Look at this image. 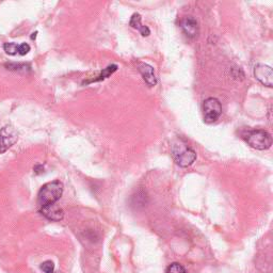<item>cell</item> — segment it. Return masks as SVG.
<instances>
[{
    "mask_svg": "<svg viewBox=\"0 0 273 273\" xmlns=\"http://www.w3.org/2000/svg\"><path fill=\"white\" fill-rule=\"evenodd\" d=\"M29 52H30V46H29V44H27V43H23V44H21V45H18V54H20L21 56L27 55Z\"/></svg>",
    "mask_w": 273,
    "mask_h": 273,
    "instance_id": "16",
    "label": "cell"
},
{
    "mask_svg": "<svg viewBox=\"0 0 273 273\" xmlns=\"http://www.w3.org/2000/svg\"><path fill=\"white\" fill-rule=\"evenodd\" d=\"M244 139L251 148L258 151L268 150L272 145L271 135L268 131L262 129H256L247 132V135L244 137Z\"/></svg>",
    "mask_w": 273,
    "mask_h": 273,
    "instance_id": "2",
    "label": "cell"
},
{
    "mask_svg": "<svg viewBox=\"0 0 273 273\" xmlns=\"http://www.w3.org/2000/svg\"><path fill=\"white\" fill-rule=\"evenodd\" d=\"M138 69L142 75L144 81L147 82L150 87H155L157 85V77L155 75L153 66H151L150 64H148V63L141 62L138 64Z\"/></svg>",
    "mask_w": 273,
    "mask_h": 273,
    "instance_id": "9",
    "label": "cell"
},
{
    "mask_svg": "<svg viewBox=\"0 0 273 273\" xmlns=\"http://www.w3.org/2000/svg\"><path fill=\"white\" fill-rule=\"evenodd\" d=\"M18 140V133L13 126L5 125L0 130V154L7 152Z\"/></svg>",
    "mask_w": 273,
    "mask_h": 273,
    "instance_id": "5",
    "label": "cell"
},
{
    "mask_svg": "<svg viewBox=\"0 0 273 273\" xmlns=\"http://www.w3.org/2000/svg\"><path fill=\"white\" fill-rule=\"evenodd\" d=\"M4 52L10 56H14L18 54V45L16 43H5L3 45Z\"/></svg>",
    "mask_w": 273,
    "mask_h": 273,
    "instance_id": "13",
    "label": "cell"
},
{
    "mask_svg": "<svg viewBox=\"0 0 273 273\" xmlns=\"http://www.w3.org/2000/svg\"><path fill=\"white\" fill-rule=\"evenodd\" d=\"M117 69H118V65L116 64H112V65H109V66H107L103 72H101L98 76H97V78H94L93 80L91 81H89V82H96V81H101V80H104L106 78L109 77V76H111L114 72H117ZM89 82H87V84H89Z\"/></svg>",
    "mask_w": 273,
    "mask_h": 273,
    "instance_id": "11",
    "label": "cell"
},
{
    "mask_svg": "<svg viewBox=\"0 0 273 273\" xmlns=\"http://www.w3.org/2000/svg\"><path fill=\"white\" fill-rule=\"evenodd\" d=\"M254 76L264 86L272 88L273 86V72L269 65L258 63L254 66Z\"/></svg>",
    "mask_w": 273,
    "mask_h": 273,
    "instance_id": "6",
    "label": "cell"
},
{
    "mask_svg": "<svg viewBox=\"0 0 273 273\" xmlns=\"http://www.w3.org/2000/svg\"><path fill=\"white\" fill-rule=\"evenodd\" d=\"M5 67H8V69H11V71H25L27 67H29V65L26 64H16V63H7L5 64Z\"/></svg>",
    "mask_w": 273,
    "mask_h": 273,
    "instance_id": "15",
    "label": "cell"
},
{
    "mask_svg": "<svg viewBox=\"0 0 273 273\" xmlns=\"http://www.w3.org/2000/svg\"><path fill=\"white\" fill-rule=\"evenodd\" d=\"M36 34H37V32H34V33H33V35H32V36H31V39H35V36H36Z\"/></svg>",
    "mask_w": 273,
    "mask_h": 273,
    "instance_id": "18",
    "label": "cell"
},
{
    "mask_svg": "<svg viewBox=\"0 0 273 273\" xmlns=\"http://www.w3.org/2000/svg\"><path fill=\"white\" fill-rule=\"evenodd\" d=\"M222 113V105L215 97H209L203 103V117L205 123L212 124L217 121Z\"/></svg>",
    "mask_w": 273,
    "mask_h": 273,
    "instance_id": "4",
    "label": "cell"
},
{
    "mask_svg": "<svg viewBox=\"0 0 273 273\" xmlns=\"http://www.w3.org/2000/svg\"><path fill=\"white\" fill-rule=\"evenodd\" d=\"M34 172H35L36 174H40V173L44 172V168H43V166H35V167H34Z\"/></svg>",
    "mask_w": 273,
    "mask_h": 273,
    "instance_id": "17",
    "label": "cell"
},
{
    "mask_svg": "<svg viewBox=\"0 0 273 273\" xmlns=\"http://www.w3.org/2000/svg\"><path fill=\"white\" fill-rule=\"evenodd\" d=\"M181 27L183 31V33L188 37H191V39H194V37H196L199 34L198 21L192 16H186L183 18L181 23Z\"/></svg>",
    "mask_w": 273,
    "mask_h": 273,
    "instance_id": "7",
    "label": "cell"
},
{
    "mask_svg": "<svg viewBox=\"0 0 273 273\" xmlns=\"http://www.w3.org/2000/svg\"><path fill=\"white\" fill-rule=\"evenodd\" d=\"M40 212L44 215V217L50 221H61L63 217H64V212H63V209L60 208L59 206H57L56 204L41 207Z\"/></svg>",
    "mask_w": 273,
    "mask_h": 273,
    "instance_id": "8",
    "label": "cell"
},
{
    "mask_svg": "<svg viewBox=\"0 0 273 273\" xmlns=\"http://www.w3.org/2000/svg\"><path fill=\"white\" fill-rule=\"evenodd\" d=\"M173 159L182 168H188L196 160L194 150L188 148L186 144H175L172 150Z\"/></svg>",
    "mask_w": 273,
    "mask_h": 273,
    "instance_id": "3",
    "label": "cell"
},
{
    "mask_svg": "<svg viewBox=\"0 0 273 273\" xmlns=\"http://www.w3.org/2000/svg\"><path fill=\"white\" fill-rule=\"evenodd\" d=\"M166 273H187V271L181 264L173 263L168 267Z\"/></svg>",
    "mask_w": 273,
    "mask_h": 273,
    "instance_id": "12",
    "label": "cell"
},
{
    "mask_svg": "<svg viewBox=\"0 0 273 273\" xmlns=\"http://www.w3.org/2000/svg\"><path fill=\"white\" fill-rule=\"evenodd\" d=\"M63 183L60 181H54L45 183L37 194V204L40 207L56 204L63 193Z\"/></svg>",
    "mask_w": 273,
    "mask_h": 273,
    "instance_id": "1",
    "label": "cell"
},
{
    "mask_svg": "<svg viewBox=\"0 0 273 273\" xmlns=\"http://www.w3.org/2000/svg\"><path fill=\"white\" fill-rule=\"evenodd\" d=\"M41 269L45 273H55V264L52 260H46L41 265Z\"/></svg>",
    "mask_w": 273,
    "mask_h": 273,
    "instance_id": "14",
    "label": "cell"
},
{
    "mask_svg": "<svg viewBox=\"0 0 273 273\" xmlns=\"http://www.w3.org/2000/svg\"><path fill=\"white\" fill-rule=\"evenodd\" d=\"M129 25L132 28H135L138 31H140V33L142 34V36H149L151 34L150 28L148 26H144V25H142L140 14H138V13L132 14V16L130 18Z\"/></svg>",
    "mask_w": 273,
    "mask_h": 273,
    "instance_id": "10",
    "label": "cell"
}]
</instances>
